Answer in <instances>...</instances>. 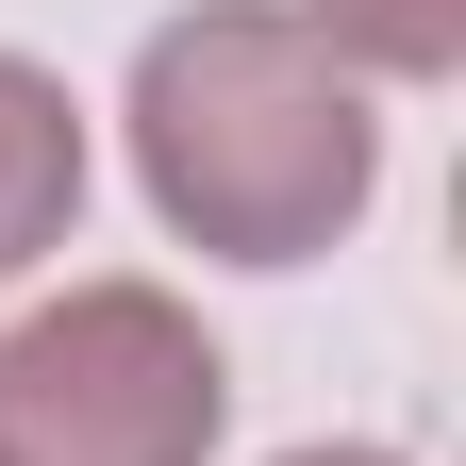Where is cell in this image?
<instances>
[{
    "mask_svg": "<svg viewBox=\"0 0 466 466\" xmlns=\"http://www.w3.org/2000/svg\"><path fill=\"white\" fill-rule=\"evenodd\" d=\"M67 217H84V116H67L50 67L0 50V283H17L34 250H67Z\"/></svg>",
    "mask_w": 466,
    "mask_h": 466,
    "instance_id": "3",
    "label": "cell"
},
{
    "mask_svg": "<svg viewBox=\"0 0 466 466\" xmlns=\"http://www.w3.org/2000/svg\"><path fill=\"white\" fill-rule=\"evenodd\" d=\"M283 466H400V450H283Z\"/></svg>",
    "mask_w": 466,
    "mask_h": 466,
    "instance_id": "5",
    "label": "cell"
},
{
    "mask_svg": "<svg viewBox=\"0 0 466 466\" xmlns=\"http://www.w3.org/2000/svg\"><path fill=\"white\" fill-rule=\"evenodd\" d=\"M134 184L217 267H317L383 184V116L300 0H200L134 50Z\"/></svg>",
    "mask_w": 466,
    "mask_h": 466,
    "instance_id": "1",
    "label": "cell"
},
{
    "mask_svg": "<svg viewBox=\"0 0 466 466\" xmlns=\"http://www.w3.org/2000/svg\"><path fill=\"white\" fill-rule=\"evenodd\" d=\"M217 417L233 367L167 283H67L0 333V466H200Z\"/></svg>",
    "mask_w": 466,
    "mask_h": 466,
    "instance_id": "2",
    "label": "cell"
},
{
    "mask_svg": "<svg viewBox=\"0 0 466 466\" xmlns=\"http://www.w3.org/2000/svg\"><path fill=\"white\" fill-rule=\"evenodd\" d=\"M300 17H317V50H333V67L350 84H433V67H466V0H300Z\"/></svg>",
    "mask_w": 466,
    "mask_h": 466,
    "instance_id": "4",
    "label": "cell"
}]
</instances>
